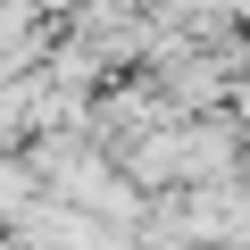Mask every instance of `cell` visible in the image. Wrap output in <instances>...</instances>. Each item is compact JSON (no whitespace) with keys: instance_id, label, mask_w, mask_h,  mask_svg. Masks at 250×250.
<instances>
[{"instance_id":"1","label":"cell","mask_w":250,"mask_h":250,"mask_svg":"<svg viewBox=\"0 0 250 250\" xmlns=\"http://www.w3.org/2000/svg\"><path fill=\"white\" fill-rule=\"evenodd\" d=\"M42 200V175H34V159L25 150H0V233H9L25 208Z\"/></svg>"}]
</instances>
